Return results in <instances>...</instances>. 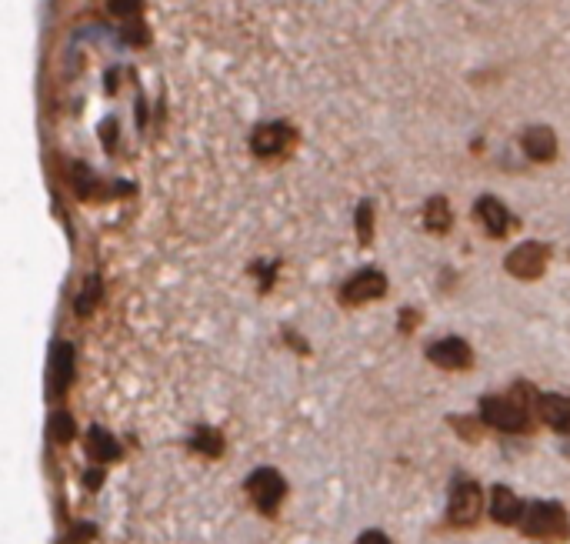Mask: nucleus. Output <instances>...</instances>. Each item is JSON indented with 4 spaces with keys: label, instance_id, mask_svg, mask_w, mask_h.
Instances as JSON below:
<instances>
[{
    "label": "nucleus",
    "instance_id": "9d476101",
    "mask_svg": "<svg viewBox=\"0 0 570 544\" xmlns=\"http://www.w3.org/2000/svg\"><path fill=\"white\" fill-rule=\"evenodd\" d=\"M490 514H494L497 524H514V521H520V514H524V501H520L510 488H504V484H497L494 501H490Z\"/></svg>",
    "mask_w": 570,
    "mask_h": 544
},
{
    "label": "nucleus",
    "instance_id": "423d86ee",
    "mask_svg": "<svg viewBox=\"0 0 570 544\" xmlns=\"http://www.w3.org/2000/svg\"><path fill=\"white\" fill-rule=\"evenodd\" d=\"M387 291V278L380 271H374V267H364L360 274H354L344 291H340V301L344 304H364V301H374V298H384Z\"/></svg>",
    "mask_w": 570,
    "mask_h": 544
},
{
    "label": "nucleus",
    "instance_id": "9b49d317",
    "mask_svg": "<svg viewBox=\"0 0 570 544\" xmlns=\"http://www.w3.org/2000/svg\"><path fill=\"white\" fill-rule=\"evenodd\" d=\"M524 151L527 157H534V161H554L557 154V137L550 127H530L524 134Z\"/></svg>",
    "mask_w": 570,
    "mask_h": 544
},
{
    "label": "nucleus",
    "instance_id": "f3484780",
    "mask_svg": "<svg viewBox=\"0 0 570 544\" xmlns=\"http://www.w3.org/2000/svg\"><path fill=\"white\" fill-rule=\"evenodd\" d=\"M194 448H200L204 454H220V448H224V441H220V434L214 428H197L194 434Z\"/></svg>",
    "mask_w": 570,
    "mask_h": 544
},
{
    "label": "nucleus",
    "instance_id": "dca6fc26",
    "mask_svg": "<svg viewBox=\"0 0 570 544\" xmlns=\"http://www.w3.org/2000/svg\"><path fill=\"white\" fill-rule=\"evenodd\" d=\"M97 301H100V278H90V281H87V288L80 291V298H77V304H74V311L80 314V318H87V314L97 308Z\"/></svg>",
    "mask_w": 570,
    "mask_h": 544
},
{
    "label": "nucleus",
    "instance_id": "ddd939ff",
    "mask_svg": "<svg viewBox=\"0 0 570 544\" xmlns=\"http://www.w3.org/2000/svg\"><path fill=\"white\" fill-rule=\"evenodd\" d=\"M50 368H54V394H64L70 378H74V348L70 344H54V358H50Z\"/></svg>",
    "mask_w": 570,
    "mask_h": 544
},
{
    "label": "nucleus",
    "instance_id": "f257e3e1",
    "mask_svg": "<svg viewBox=\"0 0 570 544\" xmlns=\"http://www.w3.org/2000/svg\"><path fill=\"white\" fill-rule=\"evenodd\" d=\"M520 524L534 538H570L567 511L554 501H530L524 514H520Z\"/></svg>",
    "mask_w": 570,
    "mask_h": 544
},
{
    "label": "nucleus",
    "instance_id": "a211bd4d",
    "mask_svg": "<svg viewBox=\"0 0 570 544\" xmlns=\"http://www.w3.org/2000/svg\"><path fill=\"white\" fill-rule=\"evenodd\" d=\"M50 431H54V438L60 444H67L74 438V421H70V414H54V418H50Z\"/></svg>",
    "mask_w": 570,
    "mask_h": 544
},
{
    "label": "nucleus",
    "instance_id": "aec40b11",
    "mask_svg": "<svg viewBox=\"0 0 570 544\" xmlns=\"http://www.w3.org/2000/svg\"><path fill=\"white\" fill-rule=\"evenodd\" d=\"M370 201L360 204V211H357V231H360V244H370Z\"/></svg>",
    "mask_w": 570,
    "mask_h": 544
},
{
    "label": "nucleus",
    "instance_id": "6ab92c4d",
    "mask_svg": "<svg viewBox=\"0 0 570 544\" xmlns=\"http://www.w3.org/2000/svg\"><path fill=\"white\" fill-rule=\"evenodd\" d=\"M107 7L114 17H134L140 11V0H107Z\"/></svg>",
    "mask_w": 570,
    "mask_h": 544
},
{
    "label": "nucleus",
    "instance_id": "39448f33",
    "mask_svg": "<svg viewBox=\"0 0 570 544\" xmlns=\"http://www.w3.org/2000/svg\"><path fill=\"white\" fill-rule=\"evenodd\" d=\"M504 267L520 281H534V278L544 274V267H547V247L534 244V241L520 244V247H514V251L507 254Z\"/></svg>",
    "mask_w": 570,
    "mask_h": 544
},
{
    "label": "nucleus",
    "instance_id": "5701e85b",
    "mask_svg": "<svg viewBox=\"0 0 570 544\" xmlns=\"http://www.w3.org/2000/svg\"><path fill=\"white\" fill-rule=\"evenodd\" d=\"M100 131H104V144H107V147H114V141H117V134H114V131H117V124H114V121H107L104 127H100Z\"/></svg>",
    "mask_w": 570,
    "mask_h": 544
},
{
    "label": "nucleus",
    "instance_id": "1a4fd4ad",
    "mask_svg": "<svg viewBox=\"0 0 570 544\" xmlns=\"http://www.w3.org/2000/svg\"><path fill=\"white\" fill-rule=\"evenodd\" d=\"M477 217H480V224L487 227V234L490 237H504L510 231V211L504 204L497 201V197H480L477 201Z\"/></svg>",
    "mask_w": 570,
    "mask_h": 544
},
{
    "label": "nucleus",
    "instance_id": "20e7f679",
    "mask_svg": "<svg viewBox=\"0 0 570 544\" xmlns=\"http://www.w3.org/2000/svg\"><path fill=\"white\" fill-rule=\"evenodd\" d=\"M247 494H250V501L257 504V511L274 514L280 508V501H284L287 484H284V478H280L274 468H257L247 478Z\"/></svg>",
    "mask_w": 570,
    "mask_h": 544
},
{
    "label": "nucleus",
    "instance_id": "412c9836",
    "mask_svg": "<svg viewBox=\"0 0 570 544\" xmlns=\"http://www.w3.org/2000/svg\"><path fill=\"white\" fill-rule=\"evenodd\" d=\"M124 41L127 44H147V31H144V27H127V31H124Z\"/></svg>",
    "mask_w": 570,
    "mask_h": 544
},
{
    "label": "nucleus",
    "instance_id": "4468645a",
    "mask_svg": "<svg viewBox=\"0 0 570 544\" xmlns=\"http://www.w3.org/2000/svg\"><path fill=\"white\" fill-rule=\"evenodd\" d=\"M87 454L94 461H117L120 458V444L110 438L104 428H90L87 431Z\"/></svg>",
    "mask_w": 570,
    "mask_h": 544
},
{
    "label": "nucleus",
    "instance_id": "7ed1b4c3",
    "mask_svg": "<svg viewBox=\"0 0 570 544\" xmlns=\"http://www.w3.org/2000/svg\"><path fill=\"white\" fill-rule=\"evenodd\" d=\"M480 508H484V491L474 481H460L454 491H450V504H447V518L457 528H474L480 521Z\"/></svg>",
    "mask_w": 570,
    "mask_h": 544
},
{
    "label": "nucleus",
    "instance_id": "6e6552de",
    "mask_svg": "<svg viewBox=\"0 0 570 544\" xmlns=\"http://www.w3.org/2000/svg\"><path fill=\"white\" fill-rule=\"evenodd\" d=\"M290 127L287 124H260L254 137H250V151H254L257 157H277L287 151L290 144Z\"/></svg>",
    "mask_w": 570,
    "mask_h": 544
},
{
    "label": "nucleus",
    "instance_id": "0eeeda50",
    "mask_svg": "<svg viewBox=\"0 0 570 544\" xmlns=\"http://www.w3.org/2000/svg\"><path fill=\"white\" fill-rule=\"evenodd\" d=\"M427 358L434 361L437 368H444V371H467L470 361H474V354H470L464 338H444V341L430 344Z\"/></svg>",
    "mask_w": 570,
    "mask_h": 544
},
{
    "label": "nucleus",
    "instance_id": "f8f14e48",
    "mask_svg": "<svg viewBox=\"0 0 570 544\" xmlns=\"http://www.w3.org/2000/svg\"><path fill=\"white\" fill-rule=\"evenodd\" d=\"M540 418H544L550 428L570 431V398L567 394H544V398H540Z\"/></svg>",
    "mask_w": 570,
    "mask_h": 544
},
{
    "label": "nucleus",
    "instance_id": "4be33fe9",
    "mask_svg": "<svg viewBox=\"0 0 570 544\" xmlns=\"http://www.w3.org/2000/svg\"><path fill=\"white\" fill-rule=\"evenodd\" d=\"M357 544H390L387 538H384V534H380V531H367V534H360V538H357Z\"/></svg>",
    "mask_w": 570,
    "mask_h": 544
},
{
    "label": "nucleus",
    "instance_id": "2eb2a0df",
    "mask_svg": "<svg viewBox=\"0 0 570 544\" xmlns=\"http://www.w3.org/2000/svg\"><path fill=\"white\" fill-rule=\"evenodd\" d=\"M424 224H427V231H447L450 227V207L444 197H434V201H427L424 207Z\"/></svg>",
    "mask_w": 570,
    "mask_h": 544
},
{
    "label": "nucleus",
    "instance_id": "f03ea898",
    "mask_svg": "<svg viewBox=\"0 0 570 544\" xmlns=\"http://www.w3.org/2000/svg\"><path fill=\"white\" fill-rule=\"evenodd\" d=\"M480 418H484L490 428H500L510 434L527 428V408L517 394H490V398L480 401Z\"/></svg>",
    "mask_w": 570,
    "mask_h": 544
},
{
    "label": "nucleus",
    "instance_id": "b1692460",
    "mask_svg": "<svg viewBox=\"0 0 570 544\" xmlns=\"http://www.w3.org/2000/svg\"><path fill=\"white\" fill-rule=\"evenodd\" d=\"M87 484L90 488H100V471H87Z\"/></svg>",
    "mask_w": 570,
    "mask_h": 544
}]
</instances>
